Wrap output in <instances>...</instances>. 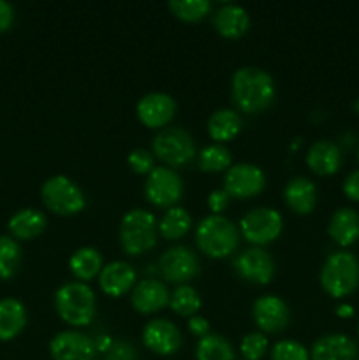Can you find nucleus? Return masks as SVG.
<instances>
[{
  "mask_svg": "<svg viewBox=\"0 0 359 360\" xmlns=\"http://www.w3.org/2000/svg\"><path fill=\"white\" fill-rule=\"evenodd\" d=\"M231 97L236 108L245 112H259L273 102V77L259 67H243L232 76Z\"/></svg>",
  "mask_w": 359,
  "mask_h": 360,
  "instance_id": "1",
  "label": "nucleus"
},
{
  "mask_svg": "<svg viewBox=\"0 0 359 360\" xmlns=\"http://www.w3.org/2000/svg\"><path fill=\"white\" fill-rule=\"evenodd\" d=\"M238 229L229 218L222 214L206 217L196 231L197 246L211 259H222L231 255L238 246Z\"/></svg>",
  "mask_w": 359,
  "mask_h": 360,
  "instance_id": "2",
  "label": "nucleus"
},
{
  "mask_svg": "<svg viewBox=\"0 0 359 360\" xmlns=\"http://www.w3.org/2000/svg\"><path fill=\"white\" fill-rule=\"evenodd\" d=\"M320 285L334 299L351 295L359 285V260L348 252L327 257L320 271Z\"/></svg>",
  "mask_w": 359,
  "mask_h": 360,
  "instance_id": "3",
  "label": "nucleus"
},
{
  "mask_svg": "<svg viewBox=\"0 0 359 360\" xmlns=\"http://www.w3.org/2000/svg\"><path fill=\"white\" fill-rule=\"evenodd\" d=\"M55 308L69 326H88L95 316V295L88 285L67 283L56 290Z\"/></svg>",
  "mask_w": 359,
  "mask_h": 360,
  "instance_id": "4",
  "label": "nucleus"
},
{
  "mask_svg": "<svg viewBox=\"0 0 359 360\" xmlns=\"http://www.w3.org/2000/svg\"><path fill=\"white\" fill-rule=\"evenodd\" d=\"M157 221L151 213L144 210H132L123 217L120 225L122 248L129 255H141L157 243Z\"/></svg>",
  "mask_w": 359,
  "mask_h": 360,
  "instance_id": "5",
  "label": "nucleus"
},
{
  "mask_svg": "<svg viewBox=\"0 0 359 360\" xmlns=\"http://www.w3.org/2000/svg\"><path fill=\"white\" fill-rule=\"evenodd\" d=\"M41 195L46 207L55 214H62V217L80 213L84 207L83 192L67 176H53V178L46 179Z\"/></svg>",
  "mask_w": 359,
  "mask_h": 360,
  "instance_id": "6",
  "label": "nucleus"
},
{
  "mask_svg": "<svg viewBox=\"0 0 359 360\" xmlns=\"http://www.w3.org/2000/svg\"><path fill=\"white\" fill-rule=\"evenodd\" d=\"M153 153L168 165L178 167L192 160L196 155V144L189 132L180 127H169L155 136Z\"/></svg>",
  "mask_w": 359,
  "mask_h": 360,
  "instance_id": "7",
  "label": "nucleus"
},
{
  "mask_svg": "<svg viewBox=\"0 0 359 360\" xmlns=\"http://www.w3.org/2000/svg\"><path fill=\"white\" fill-rule=\"evenodd\" d=\"M241 234L253 245H267L282 232V214L271 207H257L241 218Z\"/></svg>",
  "mask_w": 359,
  "mask_h": 360,
  "instance_id": "8",
  "label": "nucleus"
},
{
  "mask_svg": "<svg viewBox=\"0 0 359 360\" xmlns=\"http://www.w3.org/2000/svg\"><path fill=\"white\" fill-rule=\"evenodd\" d=\"M144 193H146V199L155 206H172L175 202H178L183 193L182 178L172 169H153L146 178Z\"/></svg>",
  "mask_w": 359,
  "mask_h": 360,
  "instance_id": "9",
  "label": "nucleus"
},
{
  "mask_svg": "<svg viewBox=\"0 0 359 360\" xmlns=\"http://www.w3.org/2000/svg\"><path fill=\"white\" fill-rule=\"evenodd\" d=\"M158 271L164 280L183 283L196 276L199 271V260L187 246H172L158 260Z\"/></svg>",
  "mask_w": 359,
  "mask_h": 360,
  "instance_id": "10",
  "label": "nucleus"
},
{
  "mask_svg": "<svg viewBox=\"0 0 359 360\" xmlns=\"http://www.w3.org/2000/svg\"><path fill=\"white\" fill-rule=\"evenodd\" d=\"M53 360H94L97 348L95 341L77 330H63L49 343Z\"/></svg>",
  "mask_w": 359,
  "mask_h": 360,
  "instance_id": "11",
  "label": "nucleus"
},
{
  "mask_svg": "<svg viewBox=\"0 0 359 360\" xmlns=\"http://www.w3.org/2000/svg\"><path fill=\"white\" fill-rule=\"evenodd\" d=\"M264 188V174L253 164H236L231 165L225 172L224 190L229 197L246 199L257 195Z\"/></svg>",
  "mask_w": 359,
  "mask_h": 360,
  "instance_id": "12",
  "label": "nucleus"
},
{
  "mask_svg": "<svg viewBox=\"0 0 359 360\" xmlns=\"http://www.w3.org/2000/svg\"><path fill=\"white\" fill-rule=\"evenodd\" d=\"M234 269L243 280L252 283H270L275 274V262L270 253L260 248H248L234 260Z\"/></svg>",
  "mask_w": 359,
  "mask_h": 360,
  "instance_id": "13",
  "label": "nucleus"
},
{
  "mask_svg": "<svg viewBox=\"0 0 359 360\" xmlns=\"http://www.w3.org/2000/svg\"><path fill=\"white\" fill-rule=\"evenodd\" d=\"M143 343L153 354L172 355L182 347V334L169 320H151L143 330Z\"/></svg>",
  "mask_w": 359,
  "mask_h": 360,
  "instance_id": "14",
  "label": "nucleus"
},
{
  "mask_svg": "<svg viewBox=\"0 0 359 360\" xmlns=\"http://www.w3.org/2000/svg\"><path fill=\"white\" fill-rule=\"evenodd\" d=\"M176 112V102L171 95L153 91L137 102V116L150 129H160L168 125Z\"/></svg>",
  "mask_w": 359,
  "mask_h": 360,
  "instance_id": "15",
  "label": "nucleus"
},
{
  "mask_svg": "<svg viewBox=\"0 0 359 360\" xmlns=\"http://www.w3.org/2000/svg\"><path fill=\"white\" fill-rule=\"evenodd\" d=\"M252 316L257 327L264 333H282L289 323V308L282 299L275 295H264L253 304Z\"/></svg>",
  "mask_w": 359,
  "mask_h": 360,
  "instance_id": "16",
  "label": "nucleus"
},
{
  "mask_svg": "<svg viewBox=\"0 0 359 360\" xmlns=\"http://www.w3.org/2000/svg\"><path fill=\"white\" fill-rule=\"evenodd\" d=\"M358 345L345 334H327L312 347V360H355Z\"/></svg>",
  "mask_w": 359,
  "mask_h": 360,
  "instance_id": "17",
  "label": "nucleus"
},
{
  "mask_svg": "<svg viewBox=\"0 0 359 360\" xmlns=\"http://www.w3.org/2000/svg\"><path fill=\"white\" fill-rule=\"evenodd\" d=\"M168 302V288L158 280H143L132 290V306L143 315L160 311Z\"/></svg>",
  "mask_w": 359,
  "mask_h": 360,
  "instance_id": "18",
  "label": "nucleus"
},
{
  "mask_svg": "<svg viewBox=\"0 0 359 360\" xmlns=\"http://www.w3.org/2000/svg\"><path fill=\"white\" fill-rule=\"evenodd\" d=\"M99 283H101L104 294L111 295V297H120V295H123L134 287V283H136V271L132 269L130 264L116 260V262L108 264L101 271Z\"/></svg>",
  "mask_w": 359,
  "mask_h": 360,
  "instance_id": "19",
  "label": "nucleus"
},
{
  "mask_svg": "<svg viewBox=\"0 0 359 360\" xmlns=\"http://www.w3.org/2000/svg\"><path fill=\"white\" fill-rule=\"evenodd\" d=\"M306 164L319 176L334 174L341 165L340 148L331 141H317L310 146L308 153H306Z\"/></svg>",
  "mask_w": 359,
  "mask_h": 360,
  "instance_id": "20",
  "label": "nucleus"
},
{
  "mask_svg": "<svg viewBox=\"0 0 359 360\" xmlns=\"http://www.w3.org/2000/svg\"><path fill=\"white\" fill-rule=\"evenodd\" d=\"M327 232L329 238L341 248L354 245L359 239V213L351 207H341L331 217Z\"/></svg>",
  "mask_w": 359,
  "mask_h": 360,
  "instance_id": "21",
  "label": "nucleus"
},
{
  "mask_svg": "<svg viewBox=\"0 0 359 360\" xmlns=\"http://www.w3.org/2000/svg\"><path fill=\"white\" fill-rule=\"evenodd\" d=\"M213 25L220 35L227 39H238L246 34L250 27L248 13L241 6L236 4H225L224 7L215 13Z\"/></svg>",
  "mask_w": 359,
  "mask_h": 360,
  "instance_id": "22",
  "label": "nucleus"
},
{
  "mask_svg": "<svg viewBox=\"0 0 359 360\" xmlns=\"http://www.w3.org/2000/svg\"><path fill=\"white\" fill-rule=\"evenodd\" d=\"M285 202L292 211L299 214L312 213L313 207L317 204V188L308 178H298L291 179L285 186Z\"/></svg>",
  "mask_w": 359,
  "mask_h": 360,
  "instance_id": "23",
  "label": "nucleus"
},
{
  "mask_svg": "<svg viewBox=\"0 0 359 360\" xmlns=\"http://www.w3.org/2000/svg\"><path fill=\"white\" fill-rule=\"evenodd\" d=\"M27 311L18 299L0 301V341H11L25 329Z\"/></svg>",
  "mask_w": 359,
  "mask_h": 360,
  "instance_id": "24",
  "label": "nucleus"
},
{
  "mask_svg": "<svg viewBox=\"0 0 359 360\" xmlns=\"http://www.w3.org/2000/svg\"><path fill=\"white\" fill-rule=\"evenodd\" d=\"M7 227H9L13 238L27 241V239H34L39 234H42V231L46 229V217L41 211L27 207V210L14 213Z\"/></svg>",
  "mask_w": 359,
  "mask_h": 360,
  "instance_id": "25",
  "label": "nucleus"
},
{
  "mask_svg": "<svg viewBox=\"0 0 359 360\" xmlns=\"http://www.w3.org/2000/svg\"><path fill=\"white\" fill-rule=\"evenodd\" d=\"M239 130H241V118L232 109H218L208 120V132L211 139L218 143L231 141L232 137L238 136Z\"/></svg>",
  "mask_w": 359,
  "mask_h": 360,
  "instance_id": "26",
  "label": "nucleus"
},
{
  "mask_svg": "<svg viewBox=\"0 0 359 360\" xmlns=\"http://www.w3.org/2000/svg\"><path fill=\"white\" fill-rule=\"evenodd\" d=\"M70 273L81 281H88L99 274L102 267V257L95 248H80L69 260Z\"/></svg>",
  "mask_w": 359,
  "mask_h": 360,
  "instance_id": "27",
  "label": "nucleus"
},
{
  "mask_svg": "<svg viewBox=\"0 0 359 360\" xmlns=\"http://www.w3.org/2000/svg\"><path fill=\"white\" fill-rule=\"evenodd\" d=\"M196 357L197 360H234V352L227 340L218 334H208L197 343Z\"/></svg>",
  "mask_w": 359,
  "mask_h": 360,
  "instance_id": "28",
  "label": "nucleus"
},
{
  "mask_svg": "<svg viewBox=\"0 0 359 360\" xmlns=\"http://www.w3.org/2000/svg\"><path fill=\"white\" fill-rule=\"evenodd\" d=\"M190 225H192V218H190L189 211L183 207H171L162 217L160 224H158V232L165 239H180L189 232Z\"/></svg>",
  "mask_w": 359,
  "mask_h": 360,
  "instance_id": "29",
  "label": "nucleus"
},
{
  "mask_svg": "<svg viewBox=\"0 0 359 360\" xmlns=\"http://www.w3.org/2000/svg\"><path fill=\"white\" fill-rule=\"evenodd\" d=\"M169 304H171L172 311L178 313L180 316H194L201 308V297L196 288L189 287V285H180L169 297Z\"/></svg>",
  "mask_w": 359,
  "mask_h": 360,
  "instance_id": "30",
  "label": "nucleus"
},
{
  "mask_svg": "<svg viewBox=\"0 0 359 360\" xmlns=\"http://www.w3.org/2000/svg\"><path fill=\"white\" fill-rule=\"evenodd\" d=\"M21 262V250L14 239L0 236V280H9L16 274Z\"/></svg>",
  "mask_w": 359,
  "mask_h": 360,
  "instance_id": "31",
  "label": "nucleus"
},
{
  "mask_svg": "<svg viewBox=\"0 0 359 360\" xmlns=\"http://www.w3.org/2000/svg\"><path fill=\"white\" fill-rule=\"evenodd\" d=\"M231 151L222 144H211L199 155V167L206 172H220L231 167Z\"/></svg>",
  "mask_w": 359,
  "mask_h": 360,
  "instance_id": "32",
  "label": "nucleus"
},
{
  "mask_svg": "<svg viewBox=\"0 0 359 360\" xmlns=\"http://www.w3.org/2000/svg\"><path fill=\"white\" fill-rule=\"evenodd\" d=\"M169 7L180 20L199 21L210 13L211 4L208 0H172Z\"/></svg>",
  "mask_w": 359,
  "mask_h": 360,
  "instance_id": "33",
  "label": "nucleus"
},
{
  "mask_svg": "<svg viewBox=\"0 0 359 360\" xmlns=\"http://www.w3.org/2000/svg\"><path fill=\"white\" fill-rule=\"evenodd\" d=\"M267 350V340L264 334L252 333L246 334L241 341V355L245 360H260Z\"/></svg>",
  "mask_w": 359,
  "mask_h": 360,
  "instance_id": "34",
  "label": "nucleus"
},
{
  "mask_svg": "<svg viewBox=\"0 0 359 360\" xmlns=\"http://www.w3.org/2000/svg\"><path fill=\"white\" fill-rule=\"evenodd\" d=\"M273 360H308V352L298 341H280L271 352Z\"/></svg>",
  "mask_w": 359,
  "mask_h": 360,
  "instance_id": "35",
  "label": "nucleus"
},
{
  "mask_svg": "<svg viewBox=\"0 0 359 360\" xmlns=\"http://www.w3.org/2000/svg\"><path fill=\"white\" fill-rule=\"evenodd\" d=\"M129 165L136 174H150L153 171V157L148 150L137 148L129 155Z\"/></svg>",
  "mask_w": 359,
  "mask_h": 360,
  "instance_id": "36",
  "label": "nucleus"
},
{
  "mask_svg": "<svg viewBox=\"0 0 359 360\" xmlns=\"http://www.w3.org/2000/svg\"><path fill=\"white\" fill-rule=\"evenodd\" d=\"M106 360H137V352L127 341H116L106 352Z\"/></svg>",
  "mask_w": 359,
  "mask_h": 360,
  "instance_id": "37",
  "label": "nucleus"
},
{
  "mask_svg": "<svg viewBox=\"0 0 359 360\" xmlns=\"http://www.w3.org/2000/svg\"><path fill=\"white\" fill-rule=\"evenodd\" d=\"M229 199H231V197H229V193L225 192V190H215V192H211V195L208 197V207L213 211V214H218L229 206Z\"/></svg>",
  "mask_w": 359,
  "mask_h": 360,
  "instance_id": "38",
  "label": "nucleus"
},
{
  "mask_svg": "<svg viewBox=\"0 0 359 360\" xmlns=\"http://www.w3.org/2000/svg\"><path fill=\"white\" fill-rule=\"evenodd\" d=\"M344 193L354 202H359V169L352 171L344 181Z\"/></svg>",
  "mask_w": 359,
  "mask_h": 360,
  "instance_id": "39",
  "label": "nucleus"
},
{
  "mask_svg": "<svg viewBox=\"0 0 359 360\" xmlns=\"http://www.w3.org/2000/svg\"><path fill=\"white\" fill-rule=\"evenodd\" d=\"M189 330L194 334V336L204 338L210 334V323H208V320L203 319V316L194 315L192 319L189 320Z\"/></svg>",
  "mask_w": 359,
  "mask_h": 360,
  "instance_id": "40",
  "label": "nucleus"
},
{
  "mask_svg": "<svg viewBox=\"0 0 359 360\" xmlns=\"http://www.w3.org/2000/svg\"><path fill=\"white\" fill-rule=\"evenodd\" d=\"M14 21V9L11 4L0 0V34L9 30Z\"/></svg>",
  "mask_w": 359,
  "mask_h": 360,
  "instance_id": "41",
  "label": "nucleus"
},
{
  "mask_svg": "<svg viewBox=\"0 0 359 360\" xmlns=\"http://www.w3.org/2000/svg\"><path fill=\"white\" fill-rule=\"evenodd\" d=\"M111 345H113L111 340H109L108 336H101L97 341H95V348H97V352H104V354L111 348Z\"/></svg>",
  "mask_w": 359,
  "mask_h": 360,
  "instance_id": "42",
  "label": "nucleus"
},
{
  "mask_svg": "<svg viewBox=\"0 0 359 360\" xmlns=\"http://www.w3.org/2000/svg\"><path fill=\"white\" fill-rule=\"evenodd\" d=\"M336 315L341 319H348V316L354 315V308L351 304H341L336 308Z\"/></svg>",
  "mask_w": 359,
  "mask_h": 360,
  "instance_id": "43",
  "label": "nucleus"
},
{
  "mask_svg": "<svg viewBox=\"0 0 359 360\" xmlns=\"http://www.w3.org/2000/svg\"><path fill=\"white\" fill-rule=\"evenodd\" d=\"M352 109H354V112H358L359 115V98H355L354 104H352Z\"/></svg>",
  "mask_w": 359,
  "mask_h": 360,
  "instance_id": "44",
  "label": "nucleus"
},
{
  "mask_svg": "<svg viewBox=\"0 0 359 360\" xmlns=\"http://www.w3.org/2000/svg\"><path fill=\"white\" fill-rule=\"evenodd\" d=\"M358 160H359V150H358Z\"/></svg>",
  "mask_w": 359,
  "mask_h": 360,
  "instance_id": "45",
  "label": "nucleus"
},
{
  "mask_svg": "<svg viewBox=\"0 0 359 360\" xmlns=\"http://www.w3.org/2000/svg\"><path fill=\"white\" fill-rule=\"evenodd\" d=\"M358 334H359V326H358Z\"/></svg>",
  "mask_w": 359,
  "mask_h": 360,
  "instance_id": "46",
  "label": "nucleus"
},
{
  "mask_svg": "<svg viewBox=\"0 0 359 360\" xmlns=\"http://www.w3.org/2000/svg\"><path fill=\"white\" fill-rule=\"evenodd\" d=\"M358 360H359V359H358Z\"/></svg>",
  "mask_w": 359,
  "mask_h": 360,
  "instance_id": "47",
  "label": "nucleus"
}]
</instances>
